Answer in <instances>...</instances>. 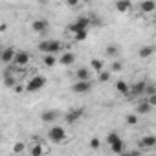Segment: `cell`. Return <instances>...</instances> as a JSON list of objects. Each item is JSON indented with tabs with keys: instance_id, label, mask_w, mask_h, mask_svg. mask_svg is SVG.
Instances as JSON below:
<instances>
[{
	"instance_id": "cell-1",
	"label": "cell",
	"mask_w": 156,
	"mask_h": 156,
	"mask_svg": "<svg viewBox=\"0 0 156 156\" xmlns=\"http://www.w3.org/2000/svg\"><path fill=\"white\" fill-rule=\"evenodd\" d=\"M90 17L88 15H79L73 22H70L68 26H66V33L68 35H73V33H79V31H88V28H90Z\"/></svg>"
},
{
	"instance_id": "cell-2",
	"label": "cell",
	"mask_w": 156,
	"mask_h": 156,
	"mask_svg": "<svg viewBox=\"0 0 156 156\" xmlns=\"http://www.w3.org/2000/svg\"><path fill=\"white\" fill-rule=\"evenodd\" d=\"M37 48H39V51H42L44 55H57V53L64 48V44H62L59 39H48V41H41V42L37 44Z\"/></svg>"
},
{
	"instance_id": "cell-3",
	"label": "cell",
	"mask_w": 156,
	"mask_h": 156,
	"mask_svg": "<svg viewBox=\"0 0 156 156\" xmlns=\"http://www.w3.org/2000/svg\"><path fill=\"white\" fill-rule=\"evenodd\" d=\"M48 140H50L51 143L61 145V143H66V141L70 140V134L66 132L64 127H61V125H53V127H50V130H48Z\"/></svg>"
},
{
	"instance_id": "cell-4",
	"label": "cell",
	"mask_w": 156,
	"mask_h": 156,
	"mask_svg": "<svg viewBox=\"0 0 156 156\" xmlns=\"http://www.w3.org/2000/svg\"><path fill=\"white\" fill-rule=\"evenodd\" d=\"M44 87H46V77L42 73H35V75H31L30 79L26 81L24 90L30 92V94H35V92H41Z\"/></svg>"
},
{
	"instance_id": "cell-5",
	"label": "cell",
	"mask_w": 156,
	"mask_h": 156,
	"mask_svg": "<svg viewBox=\"0 0 156 156\" xmlns=\"http://www.w3.org/2000/svg\"><path fill=\"white\" fill-rule=\"evenodd\" d=\"M107 143H108L110 151H112L116 156H118V154L127 152V151H125V141L121 140V136H119L116 130H112V132H108V134H107Z\"/></svg>"
},
{
	"instance_id": "cell-6",
	"label": "cell",
	"mask_w": 156,
	"mask_h": 156,
	"mask_svg": "<svg viewBox=\"0 0 156 156\" xmlns=\"http://www.w3.org/2000/svg\"><path fill=\"white\" fill-rule=\"evenodd\" d=\"M28 154L30 156H46L48 152H50V147L44 143V141H41V140H35L33 143H30L28 145Z\"/></svg>"
},
{
	"instance_id": "cell-7",
	"label": "cell",
	"mask_w": 156,
	"mask_h": 156,
	"mask_svg": "<svg viewBox=\"0 0 156 156\" xmlns=\"http://www.w3.org/2000/svg\"><path fill=\"white\" fill-rule=\"evenodd\" d=\"M31 62V55H30V51H24V50H19L17 53H15V59H13V66L15 68H19V70H24L28 64Z\"/></svg>"
},
{
	"instance_id": "cell-8",
	"label": "cell",
	"mask_w": 156,
	"mask_h": 156,
	"mask_svg": "<svg viewBox=\"0 0 156 156\" xmlns=\"http://www.w3.org/2000/svg\"><path fill=\"white\" fill-rule=\"evenodd\" d=\"M83 116H85V108L77 107V108H72V110H68V112L64 114V121H66L68 125H73V123L79 121Z\"/></svg>"
},
{
	"instance_id": "cell-9",
	"label": "cell",
	"mask_w": 156,
	"mask_h": 156,
	"mask_svg": "<svg viewBox=\"0 0 156 156\" xmlns=\"http://www.w3.org/2000/svg\"><path fill=\"white\" fill-rule=\"evenodd\" d=\"M92 90V81H75L72 85L73 94H88Z\"/></svg>"
},
{
	"instance_id": "cell-10",
	"label": "cell",
	"mask_w": 156,
	"mask_h": 156,
	"mask_svg": "<svg viewBox=\"0 0 156 156\" xmlns=\"http://www.w3.org/2000/svg\"><path fill=\"white\" fill-rule=\"evenodd\" d=\"M145 87H147V81H138L134 85H129V96L132 98H141L143 92H145Z\"/></svg>"
},
{
	"instance_id": "cell-11",
	"label": "cell",
	"mask_w": 156,
	"mask_h": 156,
	"mask_svg": "<svg viewBox=\"0 0 156 156\" xmlns=\"http://www.w3.org/2000/svg\"><path fill=\"white\" fill-rule=\"evenodd\" d=\"M15 53H17V50L13 46H8L4 50H0V61H2L4 64H11L13 59H15Z\"/></svg>"
},
{
	"instance_id": "cell-12",
	"label": "cell",
	"mask_w": 156,
	"mask_h": 156,
	"mask_svg": "<svg viewBox=\"0 0 156 156\" xmlns=\"http://www.w3.org/2000/svg\"><path fill=\"white\" fill-rule=\"evenodd\" d=\"M31 30H33L35 33H46V31L50 30V22H48L46 19H35V20L31 22Z\"/></svg>"
},
{
	"instance_id": "cell-13",
	"label": "cell",
	"mask_w": 156,
	"mask_h": 156,
	"mask_svg": "<svg viewBox=\"0 0 156 156\" xmlns=\"http://www.w3.org/2000/svg\"><path fill=\"white\" fill-rule=\"evenodd\" d=\"M75 75V81H90V77H92V70L88 66H81V68H77L73 72Z\"/></svg>"
},
{
	"instance_id": "cell-14",
	"label": "cell",
	"mask_w": 156,
	"mask_h": 156,
	"mask_svg": "<svg viewBox=\"0 0 156 156\" xmlns=\"http://www.w3.org/2000/svg\"><path fill=\"white\" fill-rule=\"evenodd\" d=\"M114 9L121 15H127L132 11V2L130 0H118V2H114Z\"/></svg>"
},
{
	"instance_id": "cell-15",
	"label": "cell",
	"mask_w": 156,
	"mask_h": 156,
	"mask_svg": "<svg viewBox=\"0 0 156 156\" xmlns=\"http://www.w3.org/2000/svg\"><path fill=\"white\" fill-rule=\"evenodd\" d=\"M75 59H77V55L73 53V51H64L61 57H57V64H62V66H72L73 62H75Z\"/></svg>"
},
{
	"instance_id": "cell-16",
	"label": "cell",
	"mask_w": 156,
	"mask_h": 156,
	"mask_svg": "<svg viewBox=\"0 0 156 156\" xmlns=\"http://www.w3.org/2000/svg\"><path fill=\"white\" fill-rule=\"evenodd\" d=\"M140 147H141V149H154V147H156V136H152V134H145V136H141V140H140Z\"/></svg>"
},
{
	"instance_id": "cell-17",
	"label": "cell",
	"mask_w": 156,
	"mask_h": 156,
	"mask_svg": "<svg viewBox=\"0 0 156 156\" xmlns=\"http://www.w3.org/2000/svg\"><path fill=\"white\" fill-rule=\"evenodd\" d=\"M57 118H59V110H53V108H48V110H44L41 114V119L44 123H53Z\"/></svg>"
},
{
	"instance_id": "cell-18",
	"label": "cell",
	"mask_w": 156,
	"mask_h": 156,
	"mask_svg": "<svg viewBox=\"0 0 156 156\" xmlns=\"http://www.w3.org/2000/svg\"><path fill=\"white\" fill-rule=\"evenodd\" d=\"M140 11L145 13V15H151L156 11V2H152V0H143V2H140Z\"/></svg>"
},
{
	"instance_id": "cell-19",
	"label": "cell",
	"mask_w": 156,
	"mask_h": 156,
	"mask_svg": "<svg viewBox=\"0 0 156 156\" xmlns=\"http://www.w3.org/2000/svg\"><path fill=\"white\" fill-rule=\"evenodd\" d=\"M151 110H152V107H149V105H147V101H145V99H141V101L136 105V112H134V114L140 118V116H147V114H151Z\"/></svg>"
},
{
	"instance_id": "cell-20",
	"label": "cell",
	"mask_w": 156,
	"mask_h": 156,
	"mask_svg": "<svg viewBox=\"0 0 156 156\" xmlns=\"http://www.w3.org/2000/svg\"><path fill=\"white\" fill-rule=\"evenodd\" d=\"M88 68L92 70V73H99L101 70H105V62H103V59L94 57V59L90 61V66H88Z\"/></svg>"
},
{
	"instance_id": "cell-21",
	"label": "cell",
	"mask_w": 156,
	"mask_h": 156,
	"mask_svg": "<svg viewBox=\"0 0 156 156\" xmlns=\"http://www.w3.org/2000/svg\"><path fill=\"white\" fill-rule=\"evenodd\" d=\"M114 88H116L118 94H121V96H129V83H127L125 79H118L116 85H114Z\"/></svg>"
},
{
	"instance_id": "cell-22",
	"label": "cell",
	"mask_w": 156,
	"mask_h": 156,
	"mask_svg": "<svg viewBox=\"0 0 156 156\" xmlns=\"http://www.w3.org/2000/svg\"><path fill=\"white\" fill-rule=\"evenodd\" d=\"M105 55L110 57L112 61L118 59V55H119V48H118V44H108V46L105 48Z\"/></svg>"
},
{
	"instance_id": "cell-23",
	"label": "cell",
	"mask_w": 156,
	"mask_h": 156,
	"mask_svg": "<svg viewBox=\"0 0 156 156\" xmlns=\"http://www.w3.org/2000/svg\"><path fill=\"white\" fill-rule=\"evenodd\" d=\"M152 53H154V46H151V44L141 46L140 51H138V55H140L141 59H149V57H152Z\"/></svg>"
},
{
	"instance_id": "cell-24",
	"label": "cell",
	"mask_w": 156,
	"mask_h": 156,
	"mask_svg": "<svg viewBox=\"0 0 156 156\" xmlns=\"http://www.w3.org/2000/svg\"><path fill=\"white\" fill-rule=\"evenodd\" d=\"M42 64H44L46 68H53V66L57 64V55H44V57H42Z\"/></svg>"
},
{
	"instance_id": "cell-25",
	"label": "cell",
	"mask_w": 156,
	"mask_h": 156,
	"mask_svg": "<svg viewBox=\"0 0 156 156\" xmlns=\"http://www.w3.org/2000/svg\"><path fill=\"white\" fill-rule=\"evenodd\" d=\"M96 75H98V81H99V83H108V81L112 79V73H110L108 70H101V72L96 73Z\"/></svg>"
},
{
	"instance_id": "cell-26",
	"label": "cell",
	"mask_w": 156,
	"mask_h": 156,
	"mask_svg": "<svg viewBox=\"0 0 156 156\" xmlns=\"http://www.w3.org/2000/svg\"><path fill=\"white\" fill-rule=\"evenodd\" d=\"M70 37H72L73 42H83V41H87L88 31H79V33H73V35H70Z\"/></svg>"
},
{
	"instance_id": "cell-27",
	"label": "cell",
	"mask_w": 156,
	"mask_h": 156,
	"mask_svg": "<svg viewBox=\"0 0 156 156\" xmlns=\"http://www.w3.org/2000/svg\"><path fill=\"white\" fill-rule=\"evenodd\" d=\"M121 70H123V64H121L118 59H114L112 64H110V70H108V72H110V73H118V72H121Z\"/></svg>"
},
{
	"instance_id": "cell-28",
	"label": "cell",
	"mask_w": 156,
	"mask_h": 156,
	"mask_svg": "<svg viewBox=\"0 0 156 156\" xmlns=\"http://www.w3.org/2000/svg\"><path fill=\"white\" fill-rule=\"evenodd\" d=\"M138 121H140V118H138L136 114H127V116H125V123H127V125H130V127L138 125Z\"/></svg>"
},
{
	"instance_id": "cell-29",
	"label": "cell",
	"mask_w": 156,
	"mask_h": 156,
	"mask_svg": "<svg viewBox=\"0 0 156 156\" xmlns=\"http://www.w3.org/2000/svg\"><path fill=\"white\" fill-rule=\"evenodd\" d=\"M26 149H28V145H26L24 141H17V143L13 145V152H15V154H22Z\"/></svg>"
},
{
	"instance_id": "cell-30",
	"label": "cell",
	"mask_w": 156,
	"mask_h": 156,
	"mask_svg": "<svg viewBox=\"0 0 156 156\" xmlns=\"http://www.w3.org/2000/svg\"><path fill=\"white\" fill-rule=\"evenodd\" d=\"M88 145H90V149H94V151H98V149H99V147H101V140H99V138H96V136H94V138H92V140H90V141H88Z\"/></svg>"
},
{
	"instance_id": "cell-31",
	"label": "cell",
	"mask_w": 156,
	"mask_h": 156,
	"mask_svg": "<svg viewBox=\"0 0 156 156\" xmlns=\"http://www.w3.org/2000/svg\"><path fill=\"white\" fill-rule=\"evenodd\" d=\"M152 94H156V87H154L152 83H147V87H145V92H143V96H152Z\"/></svg>"
},
{
	"instance_id": "cell-32",
	"label": "cell",
	"mask_w": 156,
	"mask_h": 156,
	"mask_svg": "<svg viewBox=\"0 0 156 156\" xmlns=\"http://www.w3.org/2000/svg\"><path fill=\"white\" fill-rule=\"evenodd\" d=\"M66 6H68V8H79L81 4H79V2H73V0H70V2H68Z\"/></svg>"
},
{
	"instance_id": "cell-33",
	"label": "cell",
	"mask_w": 156,
	"mask_h": 156,
	"mask_svg": "<svg viewBox=\"0 0 156 156\" xmlns=\"http://www.w3.org/2000/svg\"><path fill=\"white\" fill-rule=\"evenodd\" d=\"M118 156H140V152H123V154H118Z\"/></svg>"
},
{
	"instance_id": "cell-34",
	"label": "cell",
	"mask_w": 156,
	"mask_h": 156,
	"mask_svg": "<svg viewBox=\"0 0 156 156\" xmlns=\"http://www.w3.org/2000/svg\"><path fill=\"white\" fill-rule=\"evenodd\" d=\"M0 140H2V138H0Z\"/></svg>"
}]
</instances>
